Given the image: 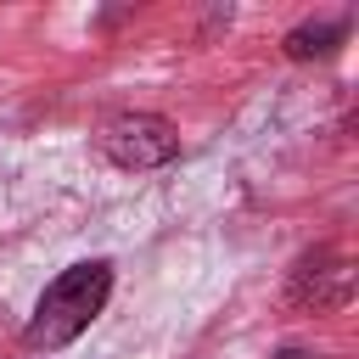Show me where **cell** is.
<instances>
[{
	"label": "cell",
	"mask_w": 359,
	"mask_h": 359,
	"mask_svg": "<svg viewBox=\"0 0 359 359\" xmlns=\"http://www.w3.org/2000/svg\"><path fill=\"white\" fill-rule=\"evenodd\" d=\"M107 297H112V264H107V258H90V264L62 269V275L45 286V297H39V309H34L28 331H22V342H28L34 353L67 348L73 337L90 331V320L107 309Z\"/></svg>",
	"instance_id": "cell-1"
},
{
	"label": "cell",
	"mask_w": 359,
	"mask_h": 359,
	"mask_svg": "<svg viewBox=\"0 0 359 359\" xmlns=\"http://www.w3.org/2000/svg\"><path fill=\"white\" fill-rule=\"evenodd\" d=\"M101 151H107L118 168H163V163H174L180 135H174V123L157 118V112H123V118H112V123L101 129Z\"/></svg>",
	"instance_id": "cell-2"
},
{
	"label": "cell",
	"mask_w": 359,
	"mask_h": 359,
	"mask_svg": "<svg viewBox=\"0 0 359 359\" xmlns=\"http://www.w3.org/2000/svg\"><path fill=\"white\" fill-rule=\"evenodd\" d=\"M292 297L297 303H342L348 297V269L342 264H331V252H309L303 264H297V275H292Z\"/></svg>",
	"instance_id": "cell-3"
},
{
	"label": "cell",
	"mask_w": 359,
	"mask_h": 359,
	"mask_svg": "<svg viewBox=\"0 0 359 359\" xmlns=\"http://www.w3.org/2000/svg\"><path fill=\"white\" fill-rule=\"evenodd\" d=\"M342 39H348V22L342 17H331V22H297L286 34V56L292 62H314V56H331Z\"/></svg>",
	"instance_id": "cell-4"
},
{
	"label": "cell",
	"mask_w": 359,
	"mask_h": 359,
	"mask_svg": "<svg viewBox=\"0 0 359 359\" xmlns=\"http://www.w3.org/2000/svg\"><path fill=\"white\" fill-rule=\"evenodd\" d=\"M275 359H314V353H297V348H280Z\"/></svg>",
	"instance_id": "cell-5"
}]
</instances>
